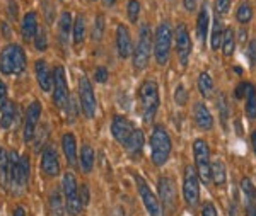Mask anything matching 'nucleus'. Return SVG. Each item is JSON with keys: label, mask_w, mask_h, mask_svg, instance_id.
I'll list each match as a JSON object with an SVG mask.
<instances>
[{"label": "nucleus", "mask_w": 256, "mask_h": 216, "mask_svg": "<svg viewBox=\"0 0 256 216\" xmlns=\"http://www.w3.org/2000/svg\"><path fill=\"white\" fill-rule=\"evenodd\" d=\"M26 70V53L19 44H7L0 53V72L4 75H20Z\"/></svg>", "instance_id": "obj_1"}, {"label": "nucleus", "mask_w": 256, "mask_h": 216, "mask_svg": "<svg viewBox=\"0 0 256 216\" xmlns=\"http://www.w3.org/2000/svg\"><path fill=\"white\" fill-rule=\"evenodd\" d=\"M142 116L146 123H152L159 109V87L154 80H146L138 89Z\"/></svg>", "instance_id": "obj_2"}, {"label": "nucleus", "mask_w": 256, "mask_h": 216, "mask_svg": "<svg viewBox=\"0 0 256 216\" xmlns=\"http://www.w3.org/2000/svg\"><path fill=\"white\" fill-rule=\"evenodd\" d=\"M150 155L158 167H162L171 155V138L162 126H154L150 136Z\"/></svg>", "instance_id": "obj_3"}, {"label": "nucleus", "mask_w": 256, "mask_h": 216, "mask_svg": "<svg viewBox=\"0 0 256 216\" xmlns=\"http://www.w3.org/2000/svg\"><path fill=\"white\" fill-rule=\"evenodd\" d=\"M7 157H9V181L22 189L28 184V181H30V172H31L30 157L28 155L19 157L16 152H10Z\"/></svg>", "instance_id": "obj_4"}, {"label": "nucleus", "mask_w": 256, "mask_h": 216, "mask_svg": "<svg viewBox=\"0 0 256 216\" xmlns=\"http://www.w3.org/2000/svg\"><path fill=\"white\" fill-rule=\"evenodd\" d=\"M152 51V31L148 24H142L138 32V43L134 53V66L135 70H144L148 63Z\"/></svg>", "instance_id": "obj_5"}, {"label": "nucleus", "mask_w": 256, "mask_h": 216, "mask_svg": "<svg viewBox=\"0 0 256 216\" xmlns=\"http://www.w3.org/2000/svg\"><path fill=\"white\" fill-rule=\"evenodd\" d=\"M171 41H172V31L169 22H160L154 38V55L158 63L162 66L168 63L169 53H171Z\"/></svg>", "instance_id": "obj_6"}, {"label": "nucleus", "mask_w": 256, "mask_h": 216, "mask_svg": "<svg viewBox=\"0 0 256 216\" xmlns=\"http://www.w3.org/2000/svg\"><path fill=\"white\" fill-rule=\"evenodd\" d=\"M193 155H195V170L198 174V179L204 184H208L212 181V176H210L212 162H210V148L205 143V140H195V143H193Z\"/></svg>", "instance_id": "obj_7"}, {"label": "nucleus", "mask_w": 256, "mask_h": 216, "mask_svg": "<svg viewBox=\"0 0 256 216\" xmlns=\"http://www.w3.org/2000/svg\"><path fill=\"white\" fill-rule=\"evenodd\" d=\"M64 194H65V210L70 216H77L82 211V203L79 196V186H77L76 176L72 172H67L64 176Z\"/></svg>", "instance_id": "obj_8"}, {"label": "nucleus", "mask_w": 256, "mask_h": 216, "mask_svg": "<svg viewBox=\"0 0 256 216\" xmlns=\"http://www.w3.org/2000/svg\"><path fill=\"white\" fill-rule=\"evenodd\" d=\"M135 184H137V189L140 193V198H142L144 201V206H146L147 213L150 216H164V208H162V203L159 201V198L156 196L154 193H152L150 189H148L147 182L144 181L142 177L135 176Z\"/></svg>", "instance_id": "obj_9"}, {"label": "nucleus", "mask_w": 256, "mask_h": 216, "mask_svg": "<svg viewBox=\"0 0 256 216\" xmlns=\"http://www.w3.org/2000/svg\"><path fill=\"white\" fill-rule=\"evenodd\" d=\"M53 101H55L58 109H67V104L70 101V92L67 85V77H65L64 66H56L53 73Z\"/></svg>", "instance_id": "obj_10"}, {"label": "nucleus", "mask_w": 256, "mask_h": 216, "mask_svg": "<svg viewBox=\"0 0 256 216\" xmlns=\"http://www.w3.org/2000/svg\"><path fill=\"white\" fill-rule=\"evenodd\" d=\"M183 196L188 206H196L200 201V184H198V174L195 167L186 165L183 176Z\"/></svg>", "instance_id": "obj_11"}, {"label": "nucleus", "mask_w": 256, "mask_h": 216, "mask_svg": "<svg viewBox=\"0 0 256 216\" xmlns=\"http://www.w3.org/2000/svg\"><path fill=\"white\" fill-rule=\"evenodd\" d=\"M79 99H80V107L84 111V114L88 118H94L96 114V95H94L92 85L88 80V77H80L79 82Z\"/></svg>", "instance_id": "obj_12"}, {"label": "nucleus", "mask_w": 256, "mask_h": 216, "mask_svg": "<svg viewBox=\"0 0 256 216\" xmlns=\"http://www.w3.org/2000/svg\"><path fill=\"white\" fill-rule=\"evenodd\" d=\"M176 51L181 65L186 66L190 55H192V39H190V32L184 24H180L176 29Z\"/></svg>", "instance_id": "obj_13"}, {"label": "nucleus", "mask_w": 256, "mask_h": 216, "mask_svg": "<svg viewBox=\"0 0 256 216\" xmlns=\"http://www.w3.org/2000/svg\"><path fill=\"white\" fill-rule=\"evenodd\" d=\"M135 131V126L130 119H126L125 116H114L113 121H111V133H113L114 140L118 143L125 145L126 140L130 138V135Z\"/></svg>", "instance_id": "obj_14"}, {"label": "nucleus", "mask_w": 256, "mask_h": 216, "mask_svg": "<svg viewBox=\"0 0 256 216\" xmlns=\"http://www.w3.org/2000/svg\"><path fill=\"white\" fill-rule=\"evenodd\" d=\"M40 118H41V104L38 101H34L30 107H28L26 121H24V141H26V143L34 138Z\"/></svg>", "instance_id": "obj_15"}, {"label": "nucleus", "mask_w": 256, "mask_h": 216, "mask_svg": "<svg viewBox=\"0 0 256 216\" xmlns=\"http://www.w3.org/2000/svg\"><path fill=\"white\" fill-rule=\"evenodd\" d=\"M41 169L48 177H56L60 174V162H58V153L53 148H46L41 157Z\"/></svg>", "instance_id": "obj_16"}, {"label": "nucleus", "mask_w": 256, "mask_h": 216, "mask_svg": "<svg viewBox=\"0 0 256 216\" xmlns=\"http://www.w3.org/2000/svg\"><path fill=\"white\" fill-rule=\"evenodd\" d=\"M241 189L244 194V211L246 216H256V188L248 177L241 181Z\"/></svg>", "instance_id": "obj_17"}, {"label": "nucleus", "mask_w": 256, "mask_h": 216, "mask_svg": "<svg viewBox=\"0 0 256 216\" xmlns=\"http://www.w3.org/2000/svg\"><path fill=\"white\" fill-rule=\"evenodd\" d=\"M159 194H160V201L164 203L166 206L172 208L176 203V186L174 181L171 177H160L159 179Z\"/></svg>", "instance_id": "obj_18"}, {"label": "nucleus", "mask_w": 256, "mask_h": 216, "mask_svg": "<svg viewBox=\"0 0 256 216\" xmlns=\"http://www.w3.org/2000/svg\"><path fill=\"white\" fill-rule=\"evenodd\" d=\"M193 116H195V123L200 130L210 131L214 128V116L208 111V107L204 102L195 104V109H193Z\"/></svg>", "instance_id": "obj_19"}, {"label": "nucleus", "mask_w": 256, "mask_h": 216, "mask_svg": "<svg viewBox=\"0 0 256 216\" xmlns=\"http://www.w3.org/2000/svg\"><path fill=\"white\" fill-rule=\"evenodd\" d=\"M116 49L120 58H128L132 55V38L126 26L120 24L116 27Z\"/></svg>", "instance_id": "obj_20"}, {"label": "nucleus", "mask_w": 256, "mask_h": 216, "mask_svg": "<svg viewBox=\"0 0 256 216\" xmlns=\"http://www.w3.org/2000/svg\"><path fill=\"white\" fill-rule=\"evenodd\" d=\"M36 78H38V85L44 92H50L53 87V73L48 68V63L44 60L36 61Z\"/></svg>", "instance_id": "obj_21"}, {"label": "nucleus", "mask_w": 256, "mask_h": 216, "mask_svg": "<svg viewBox=\"0 0 256 216\" xmlns=\"http://www.w3.org/2000/svg\"><path fill=\"white\" fill-rule=\"evenodd\" d=\"M38 29H40V24H38V15H36V12H28V14L24 15V19H22V26H20L22 38L26 41L34 39Z\"/></svg>", "instance_id": "obj_22"}, {"label": "nucleus", "mask_w": 256, "mask_h": 216, "mask_svg": "<svg viewBox=\"0 0 256 216\" xmlns=\"http://www.w3.org/2000/svg\"><path fill=\"white\" fill-rule=\"evenodd\" d=\"M62 148H64L65 159H67L68 165H76L77 164V143H76V136L72 133H65L64 138H62Z\"/></svg>", "instance_id": "obj_23"}, {"label": "nucleus", "mask_w": 256, "mask_h": 216, "mask_svg": "<svg viewBox=\"0 0 256 216\" xmlns=\"http://www.w3.org/2000/svg\"><path fill=\"white\" fill-rule=\"evenodd\" d=\"M144 141H146V138H144L142 130H137V128H135V131L132 133L130 138L126 140V143L123 145V147H125V150L130 153L132 157H137L144 150Z\"/></svg>", "instance_id": "obj_24"}, {"label": "nucleus", "mask_w": 256, "mask_h": 216, "mask_svg": "<svg viewBox=\"0 0 256 216\" xmlns=\"http://www.w3.org/2000/svg\"><path fill=\"white\" fill-rule=\"evenodd\" d=\"M208 22H210V15H208V7L207 3L202 5V10L198 14V20H196V34L202 41H205L208 32Z\"/></svg>", "instance_id": "obj_25"}, {"label": "nucleus", "mask_w": 256, "mask_h": 216, "mask_svg": "<svg viewBox=\"0 0 256 216\" xmlns=\"http://www.w3.org/2000/svg\"><path fill=\"white\" fill-rule=\"evenodd\" d=\"M210 176H212V181L216 182V186H224L226 181H227V176H226V165L224 162L220 159H217L216 162H212L210 165Z\"/></svg>", "instance_id": "obj_26"}, {"label": "nucleus", "mask_w": 256, "mask_h": 216, "mask_svg": "<svg viewBox=\"0 0 256 216\" xmlns=\"http://www.w3.org/2000/svg\"><path fill=\"white\" fill-rule=\"evenodd\" d=\"M16 113H18V106H16L14 102H7L6 107L0 111V126H2L4 130L12 126V123H14V119H16Z\"/></svg>", "instance_id": "obj_27"}, {"label": "nucleus", "mask_w": 256, "mask_h": 216, "mask_svg": "<svg viewBox=\"0 0 256 216\" xmlns=\"http://www.w3.org/2000/svg\"><path fill=\"white\" fill-rule=\"evenodd\" d=\"M72 26H74V22H72V15H70V12H62V15H60V43L62 44H67V41H68V34H70V31H72Z\"/></svg>", "instance_id": "obj_28"}, {"label": "nucleus", "mask_w": 256, "mask_h": 216, "mask_svg": "<svg viewBox=\"0 0 256 216\" xmlns=\"http://www.w3.org/2000/svg\"><path fill=\"white\" fill-rule=\"evenodd\" d=\"M48 205H50V213L52 216H65V205L64 201H62V196L58 191H53L52 194H50V199H48Z\"/></svg>", "instance_id": "obj_29"}, {"label": "nucleus", "mask_w": 256, "mask_h": 216, "mask_svg": "<svg viewBox=\"0 0 256 216\" xmlns=\"http://www.w3.org/2000/svg\"><path fill=\"white\" fill-rule=\"evenodd\" d=\"M72 36H74V44H76V46H79L80 43H84V38H86V19H84V15H77L76 20H74Z\"/></svg>", "instance_id": "obj_30"}, {"label": "nucleus", "mask_w": 256, "mask_h": 216, "mask_svg": "<svg viewBox=\"0 0 256 216\" xmlns=\"http://www.w3.org/2000/svg\"><path fill=\"white\" fill-rule=\"evenodd\" d=\"M198 90H200V94L204 95L205 99L212 97L214 80H212V77H210V73H207V72L200 73V77H198Z\"/></svg>", "instance_id": "obj_31"}, {"label": "nucleus", "mask_w": 256, "mask_h": 216, "mask_svg": "<svg viewBox=\"0 0 256 216\" xmlns=\"http://www.w3.org/2000/svg\"><path fill=\"white\" fill-rule=\"evenodd\" d=\"M246 114L251 119L256 118V87L250 82L246 85Z\"/></svg>", "instance_id": "obj_32"}, {"label": "nucleus", "mask_w": 256, "mask_h": 216, "mask_svg": "<svg viewBox=\"0 0 256 216\" xmlns=\"http://www.w3.org/2000/svg\"><path fill=\"white\" fill-rule=\"evenodd\" d=\"M80 169L84 172H90L92 170V165H94V150L89 147V145H84L80 150Z\"/></svg>", "instance_id": "obj_33"}, {"label": "nucleus", "mask_w": 256, "mask_h": 216, "mask_svg": "<svg viewBox=\"0 0 256 216\" xmlns=\"http://www.w3.org/2000/svg\"><path fill=\"white\" fill-rule=\"evenodd\" d=\"M222 51L226 56H230L236 48V34L232 29H224V38H222Z\"/></svg>", "instance_id": "obj_34"}, {"label": "nucleus", "mask_w": 256, "mask_h": 216, "mask_svg": "<svg viewBox=\"0 0 256 216\" xmlns=\"http://www.w3.org/2000/svg\"><path fill=\"white\" fill-rule=\"evenodd\" d=\"M0 182H2L4 188L9 182V157H7L2 147H0Z\"/></svg>", "instance_id": "obj_35"}, {"label": "nucleus", "mask_w": 256, "mask_h": 216, "mask_svg": "<svg viewBox=\"0 0 256 216\" xmlns=\"http://www.w3.org/2000/svg\"><path fill=\"white\" fill-rule=\"evenodd\" d=\"M222 38H224V29H222V22L218 20V15H216L212 32V49H218L222 46Z\"/></svg>", "instance_id": "obj_36"}, {"label": "nucleus", "mask_w": 256, "mask_h": 216, "mask_svg": "<svg viewBox=\"0 0 256 216\" xmlns=\"http://www.w3.org/2000/svg\"><path fill=\"white\" fill-rule=\"evenodd\" d=\"M236 17L241 24H248L251 19H253V7H251L248 2H242L241 5L238 7Z\"/></svg>", "instance_id": "obj_37"}, {"label": "nucleus", "mask_w": 256, "mask_h": 216, "mask_svg": "<svg viewBox=\"0 0 256 216\" xmlns=\"http://www.w3.org/2000/svg\"><path fill=\"white\" fill-rule=\"evenodd\" d=\"M102 34H104V17L98 15L94 20V27H92V39L94 41H101Z\"/></svg>", "instance_id": "obj_38"}, {"label": "nucleus", "mask_w": 256, "mask_h": 216, "mask_svg": "<svg viewBox=\"0 0 256 216\" xmlns=\"http://www.w3.org/2000/svg\"><path fill=\"white\" fill-rule=\"evenodd\" d=\"M126 10H128V19H130V22L135 24L138 20V15H140V3H138V0H130V2H128Z\"/></svg>", "instance_id": "obj_39"}, {"label": "nucleus", "mask_w": 256, "mask_h": 216, "mask_svg": "<svg viewBox=\"0 0 256 216\" xmlns=\"http://www.w3.org/2000/svg\"><path fill=\"white\" fill-rule=\"evenodd\" d=\"M34 44H36V49H40V51L46 49L48 43H46V32H44V29H38V32H36V36H34Z\"/></svg>", "instance_id": "obj_40"}, {"label": "nucleus", "mask_w": 256, "mask_h": 216, "mask_svg": "<svg viewBox=\"0 0 256 216\" xmlns=\"http://www.w3.org/2000/svg\"><path fill=\"white\" fill-rule=\"evenodd\" d=\"M230 9V0H216V14L226 15Z\"/></svg>", "instance_id": "obj_41"}, {"label": "nucleus", "mask_w": 256, "mask_h": 216, "mask_svg": "<svg viewBox=\"0 0 256 216\" xmlns=\"http://www.w3.org/2000/svg\"><path fill=\"white\" fill-rule=\"evenodd\" d=\"M174 99H176V102L180 104V106H184L188 101V92H186V89H184L183 85H178V89H176V92H174Z\"/></svg>", "instance_id": "obj_42"}, {"label": "nucleus", "mask_w": 256, "mask_h": 216, "mask_svg": "<svg viewBox=\"0 0 256 216\" xmlns=\"http://www.w3.org/2000/svg\"><path fill=\"white\" fill-rule=\"evenodd\" d=\"M108 70H106V66H99V68L94 72V80L99 82V84H104L106 80H108Z\"/></svg>", "instance_id": "obj_43"}, {"label": "nucleus", "mask_w": 256, "mask_h": 216, "mask_svg": "<svg viewBox=\"0 0 256 216\" xmlns=\"http://www.w3.org/2000/svg\"><path fill=\"white\" fill-rule=\"evenodd\" d=\"M218 109L222 111V124L227 126V102L224 95H220V99H218Z\"/></svg>", "instance_id": "obj_44"}, {"label": "nucleus", "mask_w": 256, "mask_h": 216, "mask_svg": "<svg viewBox=\"0 0 256 216\" xmlns=\"http://www.w3.org/2000/svg\"><path fill=\"white\" fill-rule=\"evenodd\" d=\"M6 104H7V87L0 80V111L6 107Z\"/></svg>", "instance_id": "obj_45"}, {"label": "nucleus", "mask_w": 256, "mask_h": 216, "mask_svg": "<svg viewBox=\"0 0 256 216\" xmlns=\"http://www.w3.org/2000/svg\"><path fill=\"white\" fill-rule=\"evenodd\" d=\"M248 58H250L251 65H256V41H251L250 48H248Z\"/></svg>", "instance_id": "obj_46"}, {"label": "nucleus", "mask_w": 256, "mask_h": 216, "mask_svg": "<svg viewBox=\"0 0 256 216\" xmlns=\"http://www.w3.org/2000/svg\"><path fill=\"white\" fill-rule=\"evenodd\" d=\"M202 216H217V210L212 203H205L204 210H202Z\"/></svg>", "instance_id": "obj_47"}, {"label": "nucleus", "mask_w": 256, "mask_h": 216, "mask_svg": "<svg viewBox=\"0 0 256 216\" xmlns=\"http://www.w3.org/2000/svg\"><path fill=\"white\" fill-rule=\"evenodd\" d=\"M80 189H82V191H79L80 203H82V205H88V201H89V191H88V186H82Z\"/></svg>", "instance_id": "obj_48"}, {"label": "nucleus", "mask_w": 256, "mask_h": 216, "mask_svg": "<svg viewBox=\"0 0 256 216\" xmlns=\"http://www.w3.org/2000/svg\"><path fill=\"white\" fill-rule=\"evenodd\" d=\"M9 17L12 19V20H16L18 19V5H16L14 2H9Z\"/></svg>", "instance_id": "obj_49"}, {"label": "nucleus", "mask_w": 256, "mask_h": 216, "mask_svg": "<svg viewBox=\"0 0 256 216\" xmlns=\"http://www.w3.org/2000/svg\"><path fill=\"white\" fill-rule=\"evenodd\" d=\"M246 85H248V82H244V84H241L236 89V97L238 99H241V97H244V94H246Z\"/></svg>", "instance_id": "obj_50"}, {"label": "nucleus", "mask_w": 256, "mask_h": 216, "mask_svg": "<svg viewBox=\"0 0 256 216\" xmlns=\"http://www.w3.org/2000/svg\"><path fill=\"white\" fill-rule=\"evenodd\" d=\"M184 9L188 12H193L196 9V0H184Z\"/></svg>", "instance_id": "obj_51"}, {"label": "nucleus", "mask_w": 256, "mask_h": 216, "mask_svg": "<svg viewBox=\"0 0 256 216\" xmlns=\"http://www.w3.org/2000/svg\"><path fill=\"white\" fill-rule=\"evenodd\" d=\"M14 216H26V210L22 206H18L14 210Z\"/></svg>", "instance_id": "obj_52"}, {"label": "nucleus", "mask_w": 256, "mask_h": 216, "mask_svg": "<svg viewBox=\"0 0 256 216\" xmlns=\"http://www.w3.org/2000/svg\"><path fill=\"white\" fill-rule=\"evenodd\" d=\"M251 143H253V148L256 153V131H253V135H251Z\"/></svg>", "instance_id": "obj_53"}, {"label": "nucleus", "mask_w": 256, "mask_h": 216, "mask_svg": "<svg viewBox=\"0 0 256 216\" xmlns=\"http://www.w3.org/2000/svg\"><path fill=\"white\" fill-rule=\"evenodd\" d=\"M114 2L116 0H106V5H114Z\"/></svg>", "instance_id": "obj_54"}, {"label": "nucleus", "mask_w": 256, "mask_h": 216, "mask_svg": "<svg viewBox=\"0 0 256 216\" xmlns=\"http://www.w3.org/2000/svg\"><path fill=\"white\" fill-rule=\"evenodd\" d=\"M90 2H96V0H90Z\"/></svg>", "instance_id": "obj_55"}]
</instances>
